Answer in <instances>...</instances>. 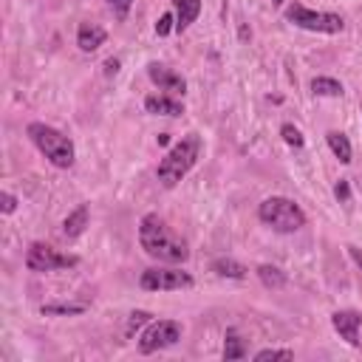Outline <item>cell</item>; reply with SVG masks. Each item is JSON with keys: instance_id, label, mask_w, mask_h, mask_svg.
Here are the masks:
<instances>
[{"instance_id": "obj_1", "label": "cell", "mask_w": 362, "mask_h": 362, "mask_svg": "<svg viewBox=\"0 0 362 362\" xmlns=\"http://www.w3.org/2000/svg\"><path fill=\"white\" fill-rule=\"evenodd\" d=\"M139 244L150 258L161 263H184L190 258V249L184 240L153 212L139 221Z\"/></svg>"}, {"instance_id": "obj_2", "label": "cell", "mask_w": 362, "mask_h": 362, "mask_svg": "<svg viewBox=\"0 0 362 362\" xmlns=\"http://www.w3.org/2000/svg\"><path fill=\"white\" fill-rule=\"evenodd\" d=\"M199 153H201V139L196 133H190L184 136L179 144H173L170 153H167L161 161H159V181L164 187H176L187 173H190V167L199 161Z\"/></svg>"}, {"instance_id": "obj_3", "label": "cell", "mask_w": 362, "mask_h": 362, "mask_svg": "<svg viewBox=\"0 0 362 362\" xmlns=\"http://www.w3.org/2000/svg\"><path fill=\"white\" fill-rule=\"evenodd\" d=\"M29 136L40 148V153L54 167H63V170H65V167L74 164V142H71L65 133H60L57 128L43 125V122H32L29 125Z\"/></svg>"}, {"instance_id": "obj_4", "label": "cell", "mask_w": 362, "mask_h": 362, "mask_svg": "<svg viewBox=\"0 0 362 362\" xmlns=\"http://www.w3.org/2000/svg\"><path fill=\"white\" fill-rule=\"evenodd\" d=\"M258 218L272 227L275 232H297L300 227H306V212L283 196H272L258 207Z\"/></svg>"}, {"instance_id": "obj_5", "label": "cell", "mask_w": 362, "mask_h": 362, "mask_svg": "<svg viewBox=\"0 0 362 362\" xmlns=\"http://www.w3.org/2000/svg\"><path fill=\"white\" fill-rule=\"evenodd\" d=\"M286 17L295 23V26L306 29V32H320V34H337L343 32L346 20L340 14H331V12H311L300 3H292L286 9Z\"/></svg>"}, {"instance_id": "obj_6", "label": "cell", "mask_w": 362, "mask_h": 362, "mask_svg": "<svg viewBox=\"0 0 362 362\" xmlns=\"http://www.w3.org/2000/svg\"><path fill=\"white\" fill-rule=\"evenodd\" d=\"M179 340H181V323H176V320H159V323H153L148 331L142 334L139 351L142 354H153V351L176 346Z\"/></svg>"}, {"instance_id": "obj_7", "label": "cell", "mask_w": 362, "mask_h": 362, "mask_svg": "<svg viewBox=\"0 0 362 362\" xmlns=\"http://www.w3.org/2000/svg\"><path fill=\"white\" fill-rule=\"evenodd\" d=\"M26 267H29V272H54V269L77 267V258L74 255H60L48 244H32L29 252H26Z\"/></svg>"}, {"instance_id": "obj_8", "label": "cell", "mask_w": 362, "mask_h": 362, "mask_svg": "<svg viewBox=\"0 0 362 362\" xmlns=\"http://www.w3.org/2000/svg\"><path fill=\"white\" fill-rule=\"evenodd\" d=\"M192 278L181 269H148L142 275L144 292H176V289H190Z\"/></svg>"}, {"instance_id": "obj_9", "label": "cell", "mask_w": 362, "mask_h": 362, "mask_svg": "<svg viewBox=\"0 0 362 362\" xmlns=\"http://www.w3.org/2000/svg\"><path fill=\"white\" fill-rule=\"evenodd\" d=\"M148 77L161 88V91H167V93H184L187 91V82H184V77L181 74H176L173 68H167V65H159V63H150L148 65Z\"/></svg>"}, {"instance_id": "obj_10", "label": "cell", "mask_w": 362, "mask_h": 362, "mask_svg": "<svg viewBox=\"0 0 362 362\" xmlns=\"http://www.w3.org/2000/svg\"><path fill=\"white\" fill-rule=\"evenodd\" d=\"M331 326L340 331V337L343 340H348L351 346H357L359 340V328H362V315L359 311H334L331 315Z\"/></svg>"}, {"instance_id": "obj_11", "label": "cell", "mask_w": 362, "mask_h": 362, "mask_svg": "<svg viewBox=\"0 0 362 362\" xmlns=\"http://www.w3.org/2000/svg\"><path fill=\"white\" fill-rule=\"evenodd\" d=\"M105 29L96 26V23H80L77 29V45L82 48V52H96L102 43H105Z\"/></svg>"}, {"instance_id": "obj_12", "label": "cell", "mask_w": 362, "mask_h": 362, "mask_svg": "<svg viewBox=\"0 0 362 362\" xmlns=\"http://www.w3.org/2000/svg\"><path fill=\"white\" fill-rule=\"evenodd\" d=\"M144 111L156 113V116H181L184 105L170 100V96H148V100H144Z\"/></svg>"}, {"instance_id": "obj_13", "label": "cell", "mask_w": 362, "mask_h": 362, "mask_svg": "<svg viewBox=\"0 0 362 362\" xmlns=\"http://www.w3.org/2000/svg\"><path fill=\"white\" fill-rule=\"evenodd\" d=\"M85 227H88V204H80V207L63 221V235H65V238H77V235L85 232Z\"/></svg>"}, {"instance_id": "obj_14", "label": "cell", "mask_w": 362, "mask_h": 362, "mask_svg": "<svg viewBox=\"0 0 362 362\" xmlns=\"http://www.w3.org/2000/svg\"><path fill=\"white\" fill-rule=\"evenodd\" d=\"M173 3H176V20H179V23H176V29L184 32V29L190 26V23L199 17V12H201V0H173Z\"/></svg>"}, {"instance_id": "obj_15", "label": "cell", "mask_w": 362, "mask_h": 362, "mask_svg": "<svg viewBox=\"0 0 362 362\" xmlns=\"http://www.w3.org/2000/svg\"><path fill=\"white\" fill-rule=\"evenodd\" d=\"M328 148H331V153L340 159L343 164H348L351 161V142H348V136L346 133H340V131H331L328 136Z\"/></svg>"}, {"instance_id": "obj_16", "label": "cell", "mask_w": 362, "mask_h": 362, "mask_svg": "<svg viewBox=\"0 0 362 362\" xmlns=\"http://www.w3.org/2000/svg\"><path fill=\"white\" fill-rule=\"evenodd\" d=\"M212 272L221 275V278H235V280L247 278V267H240V263L232 260V258H218V260H212Z\"/></svg>"}, {"instance_id": "obj_17", "label": "cell", "mask_w": 362, "mask_h": 362, "mask_svg": "<svg viewBox=\"0 0 362 362\" xmlns=\"http://www.w3.org/2000/svg\"><path fill=\"white\" fill-rule=\"evenodd\" d=\"M258 278H260L263 286H269V289H280V286H286V275H283L278 267H269V263L258 267Z\"/></svg>"}, {"instance_id": "obj_18", "label": "cell", "mask_w": 362, "mask_h": 362, "mask_svg": "<svg viewBox=\"0 0 362 362\" xmlns=\"http://www.w3.org/2000/svg\"><path fill=\"white\" fill-rule=\"evenodd\" d=\"M311 91H315L317 96H343V85L331 80V77H317L315 82H311Z\"/></svg>"}, {"instance_id": "obj_19", "label": "cell", "mask_w": 362, "mask_h": 362, "mask_svg": "<svg viewBox=\"0 0 362 362\" xmlns=\"http://www.w3.org/2000/svg\"><path fill=\"white\" fill-rule=\"evenodd\" d=\"M244 357H247V348H244V343H240V337L235 331H229L227 346H224V359L229 362V359H244Z\"/></svg>"}, {"instance_id": "obj_20", "label": "cell", "mask_w": 362, "mask_h": 362, "mask_svg": "<svg viewBox=\"0 0 362 362\" xmlns=\"http://www.w3.org/2000/svg\"><path fill=\"white\" fill-rule=\"evenodd\" d=\"M40 311H43V315H82L85 306H77V303H54V306H43Z\"/></svg>"}, {"instance_id": "obj_21", "label": "cell", "mask_w": 362, "mask_h": 362, "mask_svg": "<svg viewBox=\"0 0 362 362\" xmlns=\"http://www.w3.org/2000/svg\"><path fill=\"white\" fill-rule=\"evenodd\" d=\"M280 136H283L286 144H292V148H303V136H300V131L295 125H283L280 128Z\"/></svg>"}, {"instance_id": "obj_22", "label": "cell", "mask_w": 362, "mask_h": 362, "mask_svg": "<svg viewBox=\"0 0 362 362\" xmlns=\"http://www.w3.org/2000/svg\"><path fill=\"white\" fill-rule=\"evenodd\" d=\"M255 359H258V362H263V359H295V354H292V351L267 348V351H258V354H255Z\"/></svg>"}, {"instance_id": "obj_23", "label": "cell", "mask_w": 362, "mask_h": 362, "mask_svg": "<svg viewBox=\"0 0 362 362\" xmlns=\"http://www.w3.org/2000/svg\"><path fill=\"white\" fill-rule=\"evenodd\" d=\"M148 320H150V315H148V311H133V315H131V320H128V331H125V334H128V337H133V331H136V328H142V326L148 323Z\"/></svg>"}, {"instance_id": "obj_24", "label": "cell", "mask_w": 362, "mask_h": 362, "mask_svg": "<svg viewBox=\"0 0 362 362\" xmlns=\"http://www.w3.org/2000/svg\"><path fill=\"white\" fill-rule=\"evenodd\" d=\"M173 26H176V23H173V14H161V20L156 23V34H159V37L170 34V32H173Z\"/></svg>"}, {"instance_id": "obj_25", "label": "cell", "mask_w": 362, "mask_h": 362, "mask_svg": "<svg viewBox=\"0 0 362 362\" xmlns=\"http://www.w3.org/2000/svg\"><path fill=\"white\" fill-rule=\"evenodd\" d=\"M334 196H337V199H340L343 204H348V201H351V187H348V181H346V179H343L340 184H337V187H334Z\"/></svg>"}, {"instance_id": "obj_26", "label": "cell", "mask_w": 362, "mask_h": 362, "mask_svg": "<svg viewBox=\"0 0 362 362\" xmlns=\"http://www.w3.org/2000/svg\"><path fill=\"white\" fill-rule=\"evenodd\" d=\"M108 3H111V9L119 14V17H125L128 14V9H131V3H133V0H108Z\"/></svg>"}, {"instance_id": "obj_27", "label": "cell", "mask_w": 362, "mask_h": 362, "mask_svg": "<svg viewBox=\"0 0 362 362\" xmlns=\"http://www.w3.org/2000/svg\"><path fill=\"white\" fill-rule=\"evenodd\" d=\"M14 207H17V199L12 196V192H3V212L9 215V212H14Z\"/></svg>"}, {"instance_id": "obj_28", "label": "cell", "mask_w": 362, "mask_h": 362, "mask_svg": "<svg viewBox=\"0 0 362 362\" xmlns=\"http://www.w3.org/2000/svg\"><path fill=\"white\" fill-rule=\"evenodd\" d=\"M116 71H119V60H108V63H105V74H108V77H113Z\"/></svg>"}, {"instance_id": "obj_29", "label": "cell", "mask_w": 362, "mask_h": 362, "mask_svg": "<svg viewBox=\"0 0 362 362\" xmlns=\"http://www.w3.org/2000/svg\"><path fill=\"white\" fill-rule=\"evenodd\" d=\"M348 255L357 260V267L362 269V249H357V247H348Z\"/></svg>"}, {"instance_id": "obj_30", "label": "cell", "mask_w": 362, "mask_h": 362, "mask_svg": "<svg viewBox=\"0 0 362 362\" xmlns=\"http://www.w3.org/2000/svg\"><path fill=\"white\" fill-rule=\"evenodd\" d=\"M272 3H283V0H272Z\"/></svg>"}]
</instances>
